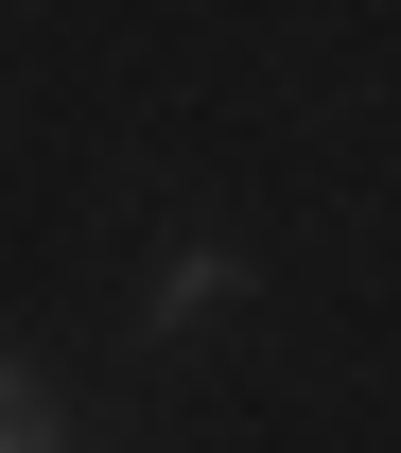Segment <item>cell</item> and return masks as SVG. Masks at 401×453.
I'll return each instance as SVG.
<instances>
[{"label":"cell","mask_w":401,"mask_h":453,"mask_svg":"<svg viewBox=\"0 0 401 453\" xmlns=\"http://www.w3.org/2000/svg\"><path fill=\"white\" fill-rule=\"evenodd\" d=\"M227 296H244V262H227V244H174L158 280H140V332H192V314H227Z\"/></svg>","instance_id":"obj_1"},{"label":"cell","mask_w":401,"mask_h":453,"mask_svg":"<svg viewBox=\"0 0 401 453\" xmlns=\"http://www.w3.org/2000/svg\"><path fill=\"white\" fill-rule=\"evenodd\" d=\"M70 418H53V384H35V366H0V453H53Z\"/></svg>","instance_id":"obj_2"}]
</instances>
